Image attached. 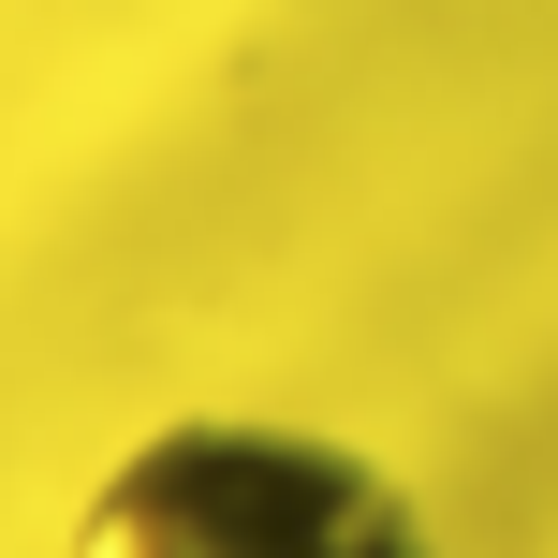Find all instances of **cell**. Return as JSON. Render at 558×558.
<instances>
[{
    "instance_id": "obj_1",
    "label": "cell",
    "mask_w": 558,
    "mask_h": 558,
    "mask_svg": "<svg viewBox=\"0 0 558 558\" xmlns=\"http://www.w3.org/2000/svg\"><path fill=\"white\" fill-rule=\"evenodd\" d=\"M74 558H441L412 485L324 426L265 412H192L147 426L74 514Z\"/></svg>"
}]
</instances>
